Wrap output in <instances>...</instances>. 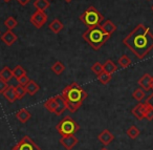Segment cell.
Returning a JSON list of instances; mask_svg holds the SVG:
<instances>
[{"label": "cell", "instance_id": "obj_1", "mask_svg": "<svg viewBox=\"0 0 153 150\" xmlns=\"http://www.w3.org/2000/svg\"><path fill=\"white\" fill-rule=\"evenodd\" d=\"M123 43L138 59H144L153 49V34L145 25L137 24L123 39Z\"/></svg>", "mask_w": 153, "mask_h": 150}, {"label": "cell", "instance_id": "obj_31", "mask_svg": "<svg viewBox=\"0 0 153 150\" xmlns=\"http://www.w3.org/2000/svg\"><path fill=\"white\" fill-rule=\"evenodd\" d=\"M91 70L98 76V75H100L101 72H104V69H103V64H101L100 62H96V63L91 66Z\"/></svg>", "mask_w": 153, "mask_h": 150}, {"label": "cell", "instance_id": "obj_30", "mask_svg": "<svg viewBox=\"0 0 153 150\" xmlns=\"http://www.w3.org/2000/svg\"><path fill=\"white\" fill-rule=\"evenodd\" d=\"M15 89H16V95H17L18 99H22V98L25 96L26 89H25V86H24V85L18 84L17 86L15 87Z\"/></svg>", "mask_w": 153, "mask_h": 150}, {"label": "cell", "instance_id": "obj_9", "mask_svg": "<svg viewBox=\"0 0 153 150\" xmlns=\"http://www.w3.org/2000/svg\"><path fill=\"white\" fill-rule=\"evenodd\" d=\"M147 107H148V105L146 103H138L132 109L131 112L137 120H143V119H145V113H146Z\"/></svg>", "mask_w": 153, "mask_h": 150}, {"label": "cell", "instance_id": "obj_4", "mask_svg": "<svg viewBox=\"0 0 153 150\" xmlns=\"http://www.w3.org/2000/svg\"><path fill=\"white\" fill-rule=\"evenodd\" d=\"M80 20L87 26L88 28H94L101 24V22L104 20V16L94 7H89L81 16Z\"/></svg>", "mask_w": 153, "mask_h": 150}, {"label": "cell", "instance_id": "obj_19", "mask_svg": "<svg viewBox=\"0 0 153 150\" xmlns=\"http://www.w3.org/2000/svg\"><path fill=\"white\" fill-rule=\"evenodd\" d=\"M63 23L60 20L55 19L51 22V24L48 25V28L53 33V34H59L62 30H63Z\"/></svg>", "mask_w": 153, "mask_h": 150}, {"label": "cell", "instance_id": "obj_28", "mask_svg": "<svg viewBox=\"0 0 153 150\" xmlns=\"http://www.w3.org/2000/svg\"><path fill=\"white\" fill-rule=\"evenodd\" d=\"M18 25V22L16 21V19L14 17H9L7 19H5L4 21V26L7 30H13Z\"/></svg>", "mask_w": 153, "mask_h": 150}, {"label": "cell", "instance_id": "obj_20", "mask_svg": "<svg viewBox=\"0 0 153 150\" xmlns=\"http://www.w3.org/2000/svg\"><path fill=\"white\" fill-rule=\"evenodd\" d=\"M0 78L3 79L4 81H7V82L11 81L12 78H14V76H13V69H11V68L7 67V66L3 67L2 69L0 70Z\"/></svg>", "mask_w": 153, "mask_h": 150}, {"label": "cell", "instance_id": "obj_38", "mask_svg": "<svg viewBox=\"0 0 153 150\" xmlns=\"http://www.w3.org/2000/svg\"><path fill=\"white\" fill-rule=\"evenodd\" d=\"M65 1H66V2H67V3H69V2H71L72 0H65Z\"/></svg>", "mask_w": 153, "mask_h": 150}, {"label": "cell", "instance_id": "obj_40", "mask_svg": "<svg viewBox=\"0 0 153 150\" xmlns=\"http://www.w3.org/2000/svg\"><path fill=\"white\" fill-rule=\"evenodd\" d=\"M100 150H108V149H107V148H105V147H104V148H102V149H100Z\"/></svg>", "mask_w": 153, "mask_h": 150}, {"label": "cell", "instance_id": "obj_25", "mask_svg": "<svg viewBox=\"0 0 153 150\" xmlns=\"http://www.w3.org/2000/svg\"><path fill=\"white\" fill-rule=\"evenodd\" d=\"M24 75H26V70L24 69V68L22 67L21 65H16L15 67H14L13 76H14V78H15L16 80H18L20 77L24 76Z\"/></svg>", "mask_w": 153, "mask_h": 150}, {"label": "cell", "instance_id": "obj_6", "mask_svg": "<svg viewBox=\"0 0 153 150\" xmlns=\"http://www.w3.org/2000/svg\"><path fill=\"white\" fill-rule=\"evenodd\" d=\"M12 150H41L40 147L30 139L28 135L23 137Z\"/></svg>", "mask_w": 153, "mask_h": 150}, {"label": "cell", "instance_id": "obj_37", "mask_svg": "<svg viewBox=\"0 0 153 150\" xmlns=\"http://www.w3.org/2000/svg\"><path fill=\"white\" fill-rule=\"evenodd\" d=\"M151 89L153 90V77H152V84H151Z\"/></svg>", "mask_w": 153, "mask_h": 150}, {"label": "cell", "instance_id": "obj_36", "mask_svg": "<svg viewBox=\"0 0 153 150\" xmlns=\"http://www.w3.org/2000/svg\"><path fill=\"white\" fill-rule=\"evenodd\" d=\"M19 1V3L20 4H22V5H26L27 3H30L32 0H18Z\"/></svg>", "mask_w": 153, "mask_h": 150}, {"label": "cell", "instance_id": "obj_7", "mask_svg": "<svg viewBox=\"0 0 153 150\" xmlns=\"http://www.w3.org/2000/svg\"><path fill=\"white\" fill-rule=\"evenodd\" d=\"M30 23L37 28H41L47 21V15L44 11H36L30 17Z\"/></svg>", "mask_w": 153, "mask_h": 150}, {"label": "cell", "instance_id": "obj_16", "mask_svg": "<svg viewBox=\"0 0 153 150\" xmlns=\"http://www.w3.org/2000/svg\"><path fill=\"white\" fill-rule=\"evenodd\" d=\"M101 26H102V28L104 30V32L107 33L108 35H110V36L115 32V31H117V26H115V24L109 19L105 20Z\"/></svg>", "mask_w": 153, "mask_h": 150}, {"label": "cell", "instance_id": "obj_5", "mask_svg": "<svg viewBox=\"0 0 153 150\" xmlns=\"http://www.w3.org/2000/svg\"><path fill=\"white\" fill-rule=\"evenodd\" d=\"M56 129L62 137H66L74 134L80 129V125L74 122V120H72L70 116H65L63 120H61V122L58 123Z\"/></svg>", "mask_w": 153, "mask_h": 150}, {"label": "cell", "instance_id": "obj_22", "mask_svg": "<svg viewBox=\"0 0 153 150\" xmlns=\"http://www.w3.org/2000/svg\"><path fill=\"white\" fill-rule=\"evenodd\" d=\"M34 5L37 11H45L46 9H48L51 4H49L48 0H36L34 2Z\"/></svg>", "mask_w": 153, "mask_h": 150}, {"label": "cell", "instance_id": "obj_8", "mask_svg": "<svg viewBox=\"0 0 153 150\" xmlns=\"http://www.w3.org/2000/svg\"><path fill=\"white\" fill-rule=\"evenodd\" d=\"M78 143H79V140H78V137H74V134L66 135V137H62L60 139V144L66 150H71Z\"/></svg>", "mask_w": 153, "mask_h": 150}, {"label": "cell", "instance_id": "obj_13", "mask_svg": "<svg viewBox=\"0 0 153 150\" xmlns=\"http://www.w3.org/2000/svg\"><path fill=\"white\" fill-rule=\"evenodd\" d=\"M3 97H4L5 100H7V101L10 102V103H14V102L16 101V100L18 99L17 98V95H16V89L14 86H11V85H9V87H7V89H5L4 91H3Z\"/></svg>", "mask_w": 153, "mask_h": 150}, {"label": "cell", "instance_id": "obj_34", "mask_svg": "<svg viewBox=\"0 0 153 150\" xmlns=\"http://www.w3.org/2000/svg\"><path fill=\"white\" fill-rule=\"evenodd\" d=\"M18 83L19 84H21V85H25V84H27V82L30 81V79H28V77L26 76V75H24V76H22V77H20L19 79H18Z\"/></svg>", "mask_w": 153, "mask_h": 150}, {"label": "cell", "instance_id": "obj_11", "mask_svg": "<svg viewBox=\"0 0 153 150\" xmlns=\"http://www.w3.org/2000/svg\"><path fill=\"white\" fill-rule=\"evenodd\" d=\"M98 140L104 146H107L114 140V135H113L108 129H105V130H103L102 132L98 135Z\"/></svg>", "mask_w": 153, "mask_h": 150}, {"label": "cell", "instance_id": "obj_33", "mask_svg": "<svg viewBox=\"0 0 153 150\" xmlns=\"http://www.w3.org/2000/svg\"><path fill=\"white\" fill-rule=\"evenodd\" d=\"M7 87H9V85H7V81H4L3 79L0 78V93H3V91H4Z\"/></svg>", "mask_w": 153, "mask_h": 150}, {"label": "cell", "instance_id": "obj_3", "mask_svg": "<svg viewBox=\"0 0 153 150\" xmlns=\"http://www.w3.org/2000/svg\"><path fill=\"white\" fill-rule=\"evenodd\" d=\"M109 38H110V35L105 33L101 25L88 28L83 34V39L94 51H99Z\"/></svg>", "mask_w": 153, "mask_h": 150}, {"label": "cell", "instance_id": "obj_2", "mask_svg": "<svg viewBox=\"0 0 153 150\" xmlns=\"http://www.w3.org/2000/svg\"><path fill=\"white\" fill-rule=\"evenodd\" d=\"M62 96L66 102L67 109L71 113H74L87 98V93L78 83L74 82L62 90Z\"/></svg>", "mask_w": 153, "mask_h": 150}, {"label": "cell", "instance_id": "obj_27", "mask_svg": "<svg viewBox=\"0 0 153 150\" xmlns=\"http://www.w3.org/2000/svg\"><path fill=\"white\" fill-rule=\"evenodd\" d=\"M131 64V60H130V58L128 57L127 55H123L120 57L119 59V65L121 66V67L123 68H127L128 66Z\"/></svg>", "mask_w": 153, "mask_h": 150}, {"label": "cell", "instance_id": "obj_17", "mask_svg": "<svg viewBox=\"0 0 153 150\" xmlns=\"http://www.w3.org/2000/svg\"><path fill=\"white\" fill-rule=\"evenodd\" d=\"M24 86H25L26 89V93H28L30 96H35L39 91V89H40L39 88V85L33 80H30L27 82V84H25Z\"/></svg>", "mask_w": 153, "mask_h": 150}, {"label": "cell", "instance_id": "obj_32", "mask_svg": "<svg viewBox=\"0 0 153 150\" xmlns=\"http://www.w3.org/2000/svg\"><path fill=\"white\" fill-rule=\"evenodd\" d=\"M145 119H147L148 121H152L153 120V108L148 106L146 110V113H145Z\"/></svg>", "mask_w": 153, "mask_h": 150}, {"label": "cell", "instance_id": "obj_26", "mask_svg": "<svg viewBox=\"0 0 153 150\" xmlns=\"http://www.w3.org/2000/svg\"><path fill=\"white\" fill-rule=\"evenodd\" d=\"M64 69H65V66H64V64L62 63L61 61H57L53 66H51V70H53L56 75H58V76L61 75L62 72H64Z\"/></svg>", "mask_w": 153, "mask_h": 150}, {"label": "cell", "instance_id": "obj_15", "mask_svg": "<svg viewBox=\"0 0 153 150\" xmlns=\"http://www.w3.org/2000/svg\"><path fill=\"white\" fill-rule=\"evenodd\" d=\"M44 107L47 109V111L51 112V113H55L56 109H57V96L49 98L47 101H45Z\"/></svg>", "mask_w": 153, "mask_h": 150}, {"label": "cell", "instance_id": "obj_29", "mask_svg": "<svg viewBox=\"0 0 153 150\" xmlns=\"http://www.w3.org/2000/svg\"><path fill=\"white\" fill-rule=\"evenodd\" d=\"M145 96H146V93H145V90L143 88L135 89V90L133 91V93H132V97H133V99H135L136 101H142L145 98Z\"/></svg>", "mask_w": 153, "mask_h": 150}, {"label": "cell", "instance_id": "obj_21", "mask_svg": "<svg viewBox=\"0 0 153 150\" xmlns=\"http://www.w3.org/2000/svg\"><path fill=\"white\" fill-rule=\"evenodd\" d=\"M103 69H104L105 72H108V74L112 75L113 72H117V65L113 63V61L107 60V61H105V63L103 64Z\"/></svg>", "mask_w": 153, "mask_h": 150}, {"label": "cell", "instance_id": "obj_14", "mask_svg": "<svg viewBox=\"0 0 153 150\" xmlns=\"http://www.w3.org/2000/svg\"><path fill=\"white\" fill-rule=\"evenodd\" d=\"M66 109H67V105H66V102H65V100H64L63 96L58 95L57 96V109H56L55 114L56 116H61Z\"/></svg>", "mask_w": 153, "mask_h": 150}, {"label": "cell", "instance_id": "obj_35", "mask_svg": "<svg viewBox=\"0 0 153 150\" xmlns=\"http://www.w3.org/2000/svg\"><path fill=\"white\" fill-rule=\"evenodd\" d=\"M146 104H147L148 106H150V107H152V108H153V93H151V95L149 96L148 98H147Z\"/></svg>", "mask_w": 153, "mask_h": 150}, {"label": "cell", "instance_id": "obj_18", "mask_svg": "<svg viewBox=\"0 0 153 150\" xmlns=\"http://www.w3.org/2000/svg\"><path fill=\"white\" fill-rule=\"evenodd\" d=\"M16 118H17L21 123H26L30 118H32V114H30V112L28 111V110L22 108V109H20L18 112H16Z\"/></svg>", "mask_w": 153, "mask_h": 150}, {"label": "cell", "instance_id": "obj_39", "mask_svg": "<svg viewBox=\"0 0 153 150\" xmlns=\"http://www.w3.org/2000/svg\"><path fill=\"white\" fill-rule=\"evenodd\" d=\"M3 1H4V2H10L11 0H3Z\"/></svg>", "mask_w": 153, "mask_h": 150}, {"label": "cell", "instance_id": "obj_12", "mask_svg": "<svg viewBox=\"0 0 153 150\" xmlns=\"http://www.w3.org/2000/svg\"><path fill=\"white\" fill-rule=\"evenodd\" d=\"M140 88H143L145 91H149L151 89V84H152V76L149 74H145L142 78L138 80Z\"/></svg>", "mask_w": 153, "mask_h": 150}, {"label": "cell", "instance_id": "obj_24", "mask_svg": "<svg viewBox=\"0 0 153 150\" xmlns=\"http://www.w3.org/2000/svg\"><path fill=\"white\" fill-rule=\"evenodd\" d=\"M111 78H112L111 75L108 74V72H101L100 75H98V80L100 81V83L103 85L108 84V83L111 81Z\"/></svg>", "mask_w": 153, "mask_h": 150}, {"label": "cell", "instance_id": "obj_23", "mask_svg": "<svg viewBox=\"0 0 153 150\" xmlns=\"http://www.w3.org/2000/svg\"><path fill=\"white\" fill-rule=\"evenodd\" d=\"M126 133H127V135L130 137V139L135 140L136 137L140 135V129H138L136 126H134V125H132V126H130L129 128L127 129Z\"/></svg>", "mask_w": 153, "mask_h": 150}, {"label": "cell", "instance_id": "obj_10", "mask_svg": "<svg viewBox=\"0 0 153 150\" xmlns=\"http://www.w3.org/2000/svg\"><path fill=\"white\" fill-rule=\"evenodd\" d=\"M17 39H18L17 35L12 30H7V32H5L4 34H2V36H1V40H2L3 42H4V44L7 45V46H12V45L17 41Z\"/></svg>", "mask_w": 153, "mask_h": 150}]
</instances>
